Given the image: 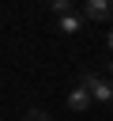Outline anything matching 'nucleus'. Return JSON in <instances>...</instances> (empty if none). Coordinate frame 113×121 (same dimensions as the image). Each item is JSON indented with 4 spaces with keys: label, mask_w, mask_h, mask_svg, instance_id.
Instances as JSON below:
<instances>
[{
    "label": "nucleus",
    "mask_w": 113,
    "mask_h": 121,
    "mask_svg": "<svg viewBox=\"0 0 113 121\" xmlns=\"http://www.w3.org/2000/svg\"><path fill=\"white\" fill-rule=\"evenodd\" d=\"M68 110H75V113L90 110V95H87V87H83V83H75V87L68 91Z\"/></svg>",
    "instance_id": "obj_3"
},
{
    "label": "nucleus",
    "mask_w": 113,
    "mask_h": 121,
    "mask_svg": "<svg viewBox=\"0 0 113 121\" xmlns=\"http://www.w3.org/2000/svg\"><path fill=\"white\" fill-rule=\"evenodd\" d=\"M109 15H113V0H83V19L109 23Z\"/></svg>",
    "instance_id": "obj_2"
},
{
    "label": "nucleus",
    "mask_w": 113,
    "mask_h": 121,
    "mask_svg": "<svg viewBox=\"0 0 113 121\" xmlns=\"http://www.w3.org/2000/svg\"><path fill=\"white\" fill-rule=\"evenodd\" d=\"M49 8H53V15H68L72 11V0H49Z\"/></svg>",
    "instance_id": "obj_5"
},
{
    "label": "nucleus",
    "mask_w": 113,
    "mask_h": 121,
    "mask_svg": "<svg viewBox=\"0 0 113 121\" xmlns=\"http://www.w3.org/2000/svg\"><path fill=\"white\" fill-rule=\"evenodd\" d=\"M56 26H60V34H75V30L83 26V15H75V11H68V15H56Z\"/></svg>",
    "instance_id": "obj_4"
},
{
    "label": "nucleus",
    "mask_w": 113,
    "mask_h": 121,
    "mask_svg": "<svg viewBox=\"0 0 113 121\" xmlns=\"http://www.w3.org/2000/svg\"><path fill=\"white\" fill-rule=\"evenodd\" d=\"M79 83L87 87V95H90V102H109L113 98V87H109V79H105V72H83L79 76Z\"/></svg>",
    "instance_id": "obj_1"
},
{
    "label": "nucleus",
    "mask_w": 113,
    "mask_h": 121,
    "mask_svg": "<svg viewBox=\"0 0 113 121\" xmlns=\"http://www.w3.org/2000/svg\"><path fill=\"white\" fill-rule=\"evenodd\" d=\"M23 121H49V113H45V110H26Z\"/></svg>",
    "instance_id": "obj_6"
}]
</instances>
